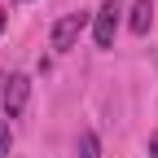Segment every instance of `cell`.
I'll return each instance as SVG.
<instances>
[{
	"mask_svg": "<svg viewBox=\"0 0 158 158\" xmlns=\"http://www.w3.org/2000/svg\"><path fill=\"white\" fill-rule=\"evenodd\" d=\"M118 13H123V5H118V0H106L101 9H97V18H92V40H97V48H114Z\"/></svg>",
	"mask_w": 158,
	"mask_h": 158,
	"instance_id": "1",
	"label": "cell"
},
{
	"mask_svg": "<svg viewBox=\"0 0 158 158\" xmlns=\"http://www.w3.org/2000/svg\"><path fill=\"white\" fill-rule=\"evenodd\" d=\"M88 27V13L79 9V13H66V18H57V27H53V35H48V44L57 48V53H66V48H75V40H79V31Z\"/></svg>",
	"mask_w": 158,
	"mask_h": 158,
	"instance_id": "2",
	"label": "cell"
},
{
	"mask_svg": "<svg viewBox=\"0 0 158 158\" xmlns=\"http://www.w3.org/2000/svg\"><path fill=\"white\" fill-rule=\"evenodd\" d=\"M27 101H31V79H27V75H9V79H5V92H0V106H5V114H9V118H13V114H22Z\"/></svg>",
	"mask_w": 158,
	"mask_h": 158,
	"instance_id": "3",
	"label": "cell"
},
{
	"mask_svg": "<svg viewBox=\"0 0 158 158\" xmlns=\"http://www.w3.org/2000/svg\"><path fill=\"white\" fill-rule=\"evenodd\" d=\"M149 22H154V5H149V0H136V5H132V18H127V27H132L136 35H145Z\"/></svg>",
	"mask_w": 158,
	"mask_h": 158,
	"instance_id": "4",
	"label": "cell"
},
{
	"mask_svg": "<svg viewBox=\"0 0 158 158\" xmlns=\"http://www.w3.org/2000/svg\"><path fill=\"white\" fill-rule=\"evenodd\" d=\"M75 149H79V158H101V145H97V132H88V127H84V132H79V145H75Z\"/></svg>",
	"mask_w": 158,
	"mask_h": 158,
	"instance_id": "5",
	"label": "cell"
},
{
	"mask_svg": "<svg viewBox=\"0 0 158 158\" xmlns=\"http://www.w3.org/2000/svg\"><path fill=\"white\" fill-rule=\"evenodd\" d=\"M9 145H13V132H9V118H0V158H9Z\"/></svg>",
	"mask_w": 158,
	"mask_h": 158,
	"instance_id": "6",
	"label": "cell"
},
{
	"mask_svg": "<svg viewBox=\"0 0 158 158\" xmlns=\"http://www.w3.org/2000/svg\"><path fill=\"white\" fill-rule=\"evenodd\" d=\"M149 158H158V132L149 136Z\"/></svg>",
	"mask_w": 158,
	"mask_h": 158,
	"instance_id": "7",
	"label": "cell"
},
{
	"mask_svg": "<svg viewBox=\"0 0 158 158\" xmlns=\"http://www.w3.org/2000/svg\"><path fill=\"white\" fill-rule=\"evenodd\" d=\"M5 22H9V13H0V31H5Z\"/></svg>",
	"mask_w": 158,
	"mask_h": 158,
	"instance_id": "8",
	"label": "cell"
}]
</instances>
